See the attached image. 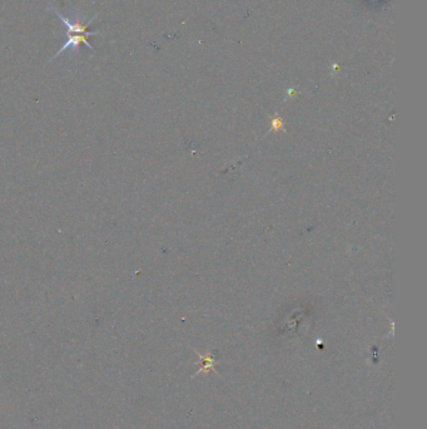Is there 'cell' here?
Listing matches in <instances>:
<instances>
[{
    "label": "cell",
    "instance_id": "3957f363",
    "mask_svg": "<svg viewBox=\"0 0 427 429\" xmlns=\"http://www.w3.org/2000/svg\"><path fill=\"white\" fill-rule=\"evenodd\" d=\"M198 355H199L200 358V363H202V365H200V369L197 372L198 373H200V372H205V373H208V372H216L215 371V358L212 356V354H207V355H200L199 353H197Z\"/></svg>",
    "mask_w": 427,
    "mask_h": 429
},
{
    "label": "cell",
    "instance_id": "7a4b0ae2",
    "mask_svg": "<svg viewBox=\"0 0 427 429\" xmlns=\"http://www.w3.org/2000/svg\"><path fill=\"white\" fill-rule=\"evenodd\" d=\"M87 38H88V35H86V34H76V33H66V42H65V44H64L63 47H61L60 49L58 50V52H56L55 55H54L53 58H51L50 60H49V63H51V62H53L54 59L58 58V56L60 55L61 53L66 52V50H70V52L73 53V54H77V53H78V50H79V44H82V43H83V44H86L87 47H88L91 50H94L93 47H92V44L88 42V39H87Z\"/></svg>",
    "mask_w": 427,
    "mask_h": 429
},
{
    "label": "cell",
    "instance_id": "6da1fadb",
    "mask_svg": "<svg viewBox=\"0 0 427 429\" xmlns=\"http://www.w3.org/2000/svg\"><path fill=\"white\" fill-rule=\"evenodd\" d=\"M49 10H51V12H54L56 14V17L59 18V19L61 20V22L64 23V24L66 25V28H68V33H76V34H86L88 35V37H93V35H99L100 32H88V27L89 24H91L92 22H94V19L97 18L98 14H95L93 18H92L91 20H88L87 23H83V19L81 18V14L79 13H77V17L74 18H69L65 17V15L61 14L60 12H59L56 8L54 7H48Z\"/></svg>",
    "mask_w": 427,
    "mask_h": 429
},
{
    "label": "cell",
    "instance_id": "277c9868",
    "mask_svg": "<svg viewBox=\"0 0 427 429\" xmlns=\"http://www.w3.org/2000/svg\"><path fill=\"white\" fill-rule=\"evenodd\" d=\"M272 126H273V128H274V130H279V128H282V127H283V123H282L281 118H279V117H277V118H274V119H273V122H272Z\"/></svg>",
    "mask_w": 427,
    "mask_h": 429
}]
</instances>
